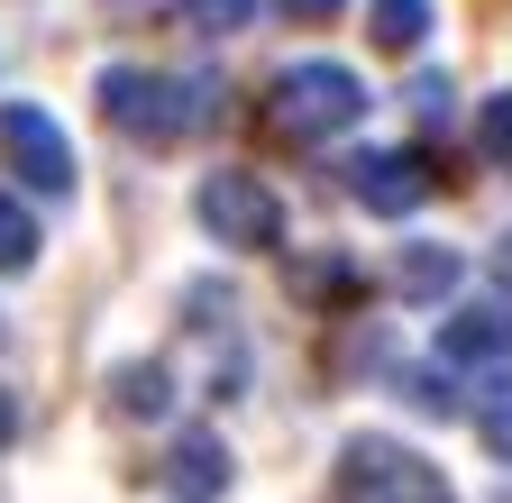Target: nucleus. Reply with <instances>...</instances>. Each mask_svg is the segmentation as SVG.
I'll return each instance as SVG.
<instances>
[{
    "instance_id": "1",
    "label": "nucleus",
    "mask_w": 512,
    "mask_h": 503,
    "mask_svg": "<svg viewBox=\"0 0 512 503\" xmlns=\"http://www.w3.org/2000/svg\"><path fill=\"white\" fill-rule=\"evenodd\" d=\"M101 119L138 147H174L202 119V83L192 74H156V65H110L101 74Z\"/></svg>"
},
{
    "instance_id": "2",
    "label": "nucleus",
    "mask_w": 512,
    "mask_h": 503,
    "mask_svg": "<svg viewBox=\"0 0 512 503\" xmlns=\"http://www.w3.org/2000/svg\"><path fill=\"white\" fill-rule=\"evenodd\" d=\"M339 503H458V485H448L430 458H412L403 439L357 430L339 449Z\"/></svg>"
},
{
    "instance_id": "3",
    "label": "nucleus",
    "mask_w": 512,
    "mask_h": 503,
    "mask_svg": "<svg viewBox=\"0 0 512 503\" xmlns=\"http://www.w3.org/2000/svg\"><path fill=\"white\" fill-rule=\"evenodd\" d=\"M366 119V83L348 65H330V55H311V65H284L275 83V129L284 138H339Z\"/></svg>"
},
{
    "instance_id": "4",
    "label": "nucleus",
    "mask_w": 512,
    "mask_h": 503,
    "mask_svg": "<svg viewBox=\"0 0 512 503\" xmlns=\"http://www.w3.org/2000/svg\"><path fill=\"white\" fill-rule=\"evenodd\" d=\"M192 211H202V229H211L220 247H275V238H284V202H275L256 174H238V165H220L202 193H192Z\"/></svg>"
},
{
    "instance_id": "5",
    "label": "nucleus",
    "mask_w": 512,
    "mask_h": 503,
    "mask_svg": "<svg viewBox=\"0 0 512 503\" xmlns=\"http://www.w3.org/2000/svg\"><path fill=\"white\" fill-rule=\"evenodd\" d=\"M0 165H10L28 193H55V202L74 193V138H64L37 101H10V110H0Z\"/></svg>"
},
{
    "instance_id": "6",
    "label": "nucleus",
    "mask_w": 512,
    "mask_h": 503,
    "mask_svg": "<svg viewBox=\"0 0 512 503\" xmlns=\"http://www.w3.org/2000/svg\"><path fill=\"white\" fill-rule=\"evenodd\" d=\"M439 366H512V302H458L439 321Z\"/></svg>"
},
{
    "instance_id": "7",
    "label": "nucleus",
    "mask_w": 512,
    "mask_h": 503,
    "mask_svg": "<svg viewBox=\"0 0 512 503\" xmlns=\"http://www.w3.org/2000/svg\"><path fill=\"white\" fill-rule=\"evenodd\" d=\"M348 193H357L366 211H384V220H403V211H421L430 174H421V156H403V147H375V156L348 165Z\"/></svg>"
},
{
    "instance_id": "8",
    "label": "nucleus",
    "mask_w": 512,
    "mask_h": 503,
    "mask_svg": "<svg viewBox=\"0 0 512 503\" xmlns=\"http://www.w3.org/2000/svg\"><path fill=\"white\" fill-rule=\"evenodd\" d=\"M165 494L174 503H220L229 494V439L220 430H183L165 449Z\"/></svg>"
},
{
    "instance_id": "9",
    "label": "nucleus",
    "mask_w": 512,
    "mask_h": 503,
    "mask_svg": "<svg viewBox=\"0 0 512 503\" xmlns=\"http://www.w3.org/2000/svg\"><path fill=\"white\" fill-rule=\"evenodd\" d=\"M394 293H403V302H439V293H458V247L412 238L403 257H394Z\"/></svg>"
},
{
    "instance_id": "10",
    "label": "nucleus",
    "mask_w": 512,
    "mask_h": 503,
    "mask_svg": "<svg viewBox=\"0 0 512 503\" xmlns=\"http://www.w3.org/2000/svg\"><path fill=\"white\" fill-rule=\"evenodd\" d=\"M165 403H174V375H165L156 357H128V366L110 375V412H119V421H165Z\"/></svg>"
},
{
    "instance_id": "11",
    "label": "nucleus",
    "mask_w": 512,
    "mask_h": 503,
    "mask_svg": "<svg viewBox=\"0 0 512 503\" xmlns=\"http://www.w3.org/2000/svg\"><path fill=\"white\" fill-rule=\"evenodd\" d=\"M476 439H485V458H503V467H512V366L476 394Z\"/></svg>"
},
{
    "instance_id": "12",
    "label": "nucleus",
    "mask_w": 512,
    "mask_h": 503,
    "mask_svg": "<svg viewBox=\"0 0 512 503\" xmlns=\"http://www.w3.org/2000/svg\"><path fill=\"white\" fill-rule=\"evenodd\" d=\"M366 19H375V46H421V28H430V0H366Z\"/></svg>"
},
{
    "instance_id": "13",
    "label": "nucleus",
    "mask_w": 512,
    "mask_h": 503,
    "mask_svg": "<svg viewBox=\"0 0 512 503\" xmlns=\"http://www.w3.org/2000/svg\"><path fill=\"white\" fill-rule=\"evenodd\" d=\"M28 266H37V220H28V202L0 193V275H28Z\"/></svg>"
},
{
    "instance_id": "14",
    "label": "nucleus",
    "mask_w": 512,
    "mask_h": 503,
    "mask_svg": "<svg viewBox=\"0 0 512 503\" xmlns=\"http://www.w3.org/2000/svg\"><path fill=\"white\" fill-rule=\"evenodd\" d=\"M476 147H485L494 165H512V92H494V101L476 110Z\"/></svg>"
},
{
    "instance_id": "15",
    "label": "nucleus",
    "mask_w": 512,
    "mask_h": 503,
    "mask_svg": "<svg viewBox=\"0 0 512 503\" xmlns=\"http://www.w3.org/2000/svg\"><path fill=\"white\" fill-rule=\"evenodd\" d=\"M174 10H183L192 28H211V37H229V28H247V19H256V0H174Z\"/></svg>"
},
{
    "instance_id": "16",
    "label": "nucleus",
    "mask_w": 512,
    "mask_h": 503,
    "mask_svg": "<svg viewBox=\"0 0 512 503\" xmlns=\"http://www.w3.org/2000/svg\"><path fill=\"white\" fill-rule=\"evenodd\" d=\"M403 403H412V412H439V421H448V412H467V394H458V385H439V375H403Z\"/></svg>"
},
{
    "instance_id": "17",
    "label": "nucleus",
    "mask_w": 512,
    "mask_h": 503,
    "mask_svg": "<svg viewBox=\"0 0 512 503\" xmlns=\"http://www.w3.org/2000/svg\"><path fill=\"white\" fill-rule=\"evenodd\" d=\"M412 110L439 129V119H448V74H421V83H412Z\"/></svg>"
},
{
    "instance_id": "18",
    "label": "nucleus",
    "mask_w": 512,
    "mask_h": 503,
    "mask_svg": "<svg viewBox=\"0 0 512 503\" xmlns=\"http://www.w3.org/2000/svg\"><path fill=\"white\" fill-rule=\"evenodd\" d=\"M284 10H293V19H339L348 0H284Z\"/></svg>"
},
{
    "instance_id": "19",
    "label": "nucleus",
    "mask_w": 512,
    "mask_h": 503,
    "mask_svg": "<svg viewBox=\"0 0 512 503\" xmlns=\"http://www.w3.org/2000/svg\"><path fill=\"white\" fill-rule=\"evenodd\" d=\"M10 439H19V394L0 385V449H10Z\"/></svg>"
},
{
    "instance_id": "20",
    "label": "nucleus",
    "mask_w": 512,
    "mask_h": 503,
    "mask_svg": "<svg viewBox=\"0 0 512 503\" xmlns=\"http://www.w3.org/2000/svg\"><path fill=\"white\" fill-rule=\"evenodd\" d=\"M494 275H503V293H512V229L494 238Z\"/></svg>"
}]
</instances>
